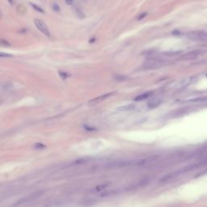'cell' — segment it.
<instances>
[{
  "mask_svg": "<svg viewBox=\"0 0 207 207\" xmlns=\"http://www.w3.org/2000/svg\"><path fill=\"white\" fill-rule=\"evenodd\" d=\"M34 24H35V25H36V27L37 28V29H39L40 32L43 33L44 35H45V36H48V37L50 36L49 30L48 29L46 24H45L43 20H41L40 19H35V20H34Z\"/></svg>",
  "mask_w": 207,
  "mask_h": 207,
  "instance_id": "6da1fadb",
  "label": "cell"
},
{
  "mask_svg": "<svg viewBox=\"0 0 207 207\" xmlns=\"http://www.w3.org/2000/svg\"><path fill=\"white\" fill-rule=\"evenodd\" d=\"M163 66V62L162 61H160L159 59H155V58H151L150 60L146 61L143 65V68L144 69H155V68H159L160 66Z\"/></svg>",
  "mask_w": 207,
  "mask_h": 207,
  "instance_id": "7a4b0ae2",
  "label": "cell"
},
{
  "mask_svg": "<svg viewBox=\"0 0 207 207\" xmlns=\"http://www.w3.org/2000/svg\"><path fill=\"white\" fill-rule=\"evenodd\" d=\"M114 93H115V92L113 91V92L107 93V94L104 95H101V96H99V97H97V98L93 99V100H91L89 101V105H95V104H97V103H99L100 101H101V100H105V99L109 98V97H110V96H112Z\"/></svg>",
  "mask_w": 207,
  "mask_h": 207,
  "instance_id": "3957f363",
  "label": "cell"
},
{
  "mask_svg": "<svg viewBox=\"0 0 207 207\" xmlns=\"http://www.w3.org/2000/svg\"><path fill=\"white\" fill-rule=\"evenodd\" d=\"M152 94H153L152 91L146 92V93H144V94L140 95H138V96H137V97H135V101H140V100H145V99H147L148 97H150Z\"/></svg>",
  "mask_w": 207,
  "mask_h": 207,
  "instance_id": "277c9868",
  "label": "cell"
},
{
  "mask_svg": "<svg viewBox=\"0 0 207 207\" xmlns=\"http://www.w3.org/2000/svg\"><path fill=\"white\" fill-rule=\"evenodd\" d=\"M160 103H161L160 100H151L148 102L147 106H148V108H150V109H155V108H156V107H158V106L160 105Z\"/></svg>",
  "mask_w": 207,
  "mask_h": 207,
  "instance_id": "5b68a950",
  "label": "cell"
},
{
  "mask_svg": "<svg viewBox=\"0 0 207 207\" xmlns=\"http://www.w3.org/2000/svg\"><path fill=\"white\" fill-rule=\"evenodd\" d=\"M107 186H108L107 185H102L96 186V187H95V188H93V189H91V193H98V192H100V191H102V190H104Z\"/></svg>",
  "mask_w": 207,
  "mask_h": 207,
  "instance_id": "8992f818",
  "label": "cell"
},
{
  "mask_svg": "<svg viewBox=\"0 0 207 207\" xmlns=\"http://www.w3.org/2000/svg\"><path fill=\"white\" fill-rule=\"evenodd\" d=\"M33 147L36 150H44L46 148V146L42 144L41 142H36L33 145Z\"/></svg>",
  "mask_w": 207,
  "mask_h": 207,
  "instance_id": "52a82bcc",
  "label": "cell"
},
{
  "mask_svg": "<svg viewBox=\"0 0 207 207\" xmlns=\"http://www.w3.org/2000/svg\"><path fill=\"white\" fill-rule=\"evenodd\" d=\"M29 4H30V6L33 7L34 10H36V11H39V12H40V13H45V11H44L41 7H38L37 5H36V4L34 3H30Z\"/></svg>",
  "mask_w": 207,
  "mask_h": 207,
  "instance_id": "ba28073f",
  "label": "cell"
},
{
  "mask_svg": "<svg viewBox=\"0 0 207 207\" xmlns=\"http://www.w3.org/2000/svg\"><path fill=\"white\" fill-rule=\"evenodd\" d=\"M135 106L134 105H126V106H123V107H121L118 109V110L120 111H128V110H132L134 109Z\"/></svg>",
  "mask_w": 207,
  "mask_h": 207,
  "instance_id": "9c48e42d",
  "label": "cell"
},
{
  "mask_svg": "<svg viewBox=\"0 0 207 207\" xmlns=\"http://www.w3.org/2000/svg\"><path fill=\"white\" fill-rule=\"evenodd\" d=\"M147 15H148L147 12H143V13H142V14H140L138 15V17H137V20H142V19H144L146 16H147Z\"/></svg>",
  "mask_w": 207,
  "mask_h": 207,
  "instance_id": "30bf717a",
  "label": "cell"
},
{
  "mask_svg": "<svg viewBox=\"0 0 207 207\" xmlns=\"http://www.w3.org/2000/svg\"><path fill=\"white\" fill-rule=\"evenodd\" d=\"M53 10L56 12H58V11H60V7L58 6V4L54 3L53 4Z\"/></svg>",
  "mask_w": 207,
  "mask_h": 207,
  "instance_id": "8fae6325",
  "label": "cell"
},
{
  "mask_svg": "<svg viewBox=\"0 0 207 207\" xmlns=\"http://www.w3.org/2000/svg\"><path fill=\"white\" fill-rule=\"evenodd\" d=\"M59 75H60V76H61V78H62V79H66L67 77L69 76V75H68L67 74H66V73L62 72V71H60V72H59Z\"/></svg>",
  "mask_w": 207,
  "mask_h": 207,
  "instance_id": "7c38bea8",
  "label": "cell"
},
{
  "mask_svg": "<svg viewBox=\"0 0 207 207\" xmlns=\"http://www.w3.org/2000/svg\"><path fill=\"white\" fill-rule=\"evenodd\" d=\"M77 15H78V16L80 17V18H84V17H85V15L83 14V12L80 11V10H79V9H77Z\"/></svg>",
  "mask_w": 207,
  "mask_h": 207,
  "instance_id": "4fadbf2b",
  "label": "cell"
},
{
  "mask_svg": "<svg viewBox=\"0 0 207 207\" xmlns=\"http://www.w3.org/2000/svg\"><path fill=\"white\" fill-rule=\"evenodd\" d=\"M114 79H115L116 80H120V81H123V80L127 79L126 77H124V76H116Z\"/></svg>",
  "mask_w": 207,
  "mask_h": 207,
  "instance_id": "5bb4252c",
  "label": "cell"
},
{
  "mask_svg": "<svg viewBox=\"0 0 207 207\" xmlns=\"http://www.w3.org/2000/svg\"><path fill=\"white\" fill-rule=\"evenodd\" d=\"M84 128H85V130H88V131H92V130H95V128H92V127H88V126H87V125H85L84 126Z\"/></svg>",
  "mask_w": 207,
  "mask_h": 207,
  "instance_id": "9a60e30c",
  "label": "cell"
},
{
  "mask_svg": "<svg viewBox=\"0 0 207 207\" xmlns=\"http://www.w3.org/2000/svg\"><path fill=\"white\" fill-rule=\"evenodd\" d=\"M66 1V3L67 4V5H72L73 3H74V0H65Z\"/></svg>",
  "mask_w": 207,
  "mask_h": 207,
  "instance_id": "2e32d148",
  "label": "cell"
},
{
  "mask_svg": "<svg viewBox=\"0 0 207 207\" xmlns=\"http://www.w3.org/2000/svg\"><path fill=\"white\" fill-rule=\"evenodd\" d=\"M0 56H1L2 58H3V57L10 58V57H11V55H10V54H0Z\"/></svg>",
  "mask_w": 207,
  "mask_h": 207,
  "instance_id": "e0dca14e",
  "label": "cell"
},
{
  "mask_svg": "<svg viewBox=\"0 0 207 207\" xmlns=\"http://www.w3.org/2000/svg\"><path fill=\"white\" fill-rule=\"evenodd\" d=\"M7 1L11 5H14L15 3V0H7Z\"/></svg>",
  "mask_w": 207,
  "mask_h": 207,
  "instance_id": "ac0fdd59",
  "label": "cell"
},
{
  "mask_svg": "<svg viewBox=\"0 0 207 207\" xmlns=\"http://www.w3.org/2000/svg\"><path fill=\"white\" fill-rule=\"evenodd\" d=\"M95 38H92L91 40H89V42H90V43H92V42H93V41H95Z\"/></svg>",
  "mask_w": 207,
  "mask_h": 207,
  "instance_id": "d6986e66",
  "label": "cell"
}]
</instances>
